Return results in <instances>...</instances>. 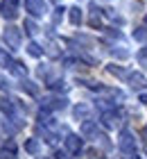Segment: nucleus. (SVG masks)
<instances>
[{"instance_id":"f257e3e1","label":"nucleus","mask_w":147,"mask_h":159,"mask_svg":"<svg viewBox=\"0 0 147 159\" xmlns=\"http://www.w3.org/2000/svg\"><path fill=\"white\" fill-rule=\"evenodd\" d=\"M2 39H5V43H7V48H11V50H18V48H20V41H23L20 30H18V27H14V25H7V27H5Z\"/></svg>"},{"instance_id":"f03ea898","label":"nucleus","mask_w":147,"mask_h":159,"mask_svg":"<svg viewBox=\"0 0 147 159\" xmlns=\"http://www.w3.org/2000/svg\"><path fill=\"white\" fill-rule=\"evenodd\" d=\"M120 150L124 155H134L136 152V139H134V134L129 132V129H122L120 132Z\"/></svg>"},{"instance_id":"7ed1b4c3","label":"nucleus","mask_w":147,"mask_h":159,"mask_svg":"<svg viewBox=\"0 0 147 159\" xmlns=\"http://www.w3.org/2000/svg\"><path fill=\"white\" fill-rule=\"evenodd\" d=\"M18 5H20V0H2L0 2V14L7 20H14L18 16Z\"/></svg>"},{"instance_id":"20e7f679","label":"nucleus","mask_w":147,"mask_h":159,"mask_svg":"<svg viewBox=\"0 0 147 159\" xmlns=\"http://www.w3.org/2000/svg\"><path fill=\"white\" fill-rule=\"evenodd\" d=\"M82 148H84V139H79L77 134H68L66 136V150H68L70 155H77Z\"/></svg>"},{"instance_id":"39448f33","label":"nucleus","mask_w":147,"mask_h":159,"mask_svg":"<svg viewBox=\"0 0 147 159\" xmlns=\"http://www.w3.org/2000/svg\"><path fill=\"white\" fill-rule=\"evenodd\" d=\"M25 9L32 16H43L45 14V2L43 0H25Z\"/></svg>"},{"instance_id":"423d86ee","label":"nucleus","mask_w":147,"mask_h":159,"mask_svg":"<svg viewBox=\"0 0 147 159\" xmlns=\"http://www.w3.org/2000/svg\"><path fill=\"white\" fill-rule=\"evenodd\" d=\"M82 134H84V136H93V139H106L104 134L97 132V125H95L93 120H84V123H82Z\"/></svg>"},{"instance_id":"0eeeda50","label":"nucleus","mask_w":147,"mask_h":159,"mask_svg":"<svg viewBox=\"0 0 147 159\" xmlns=\"http://www.w3.org/2000/svg\"><path fill=\"white\" fill-rule=\"evenodd\" d=\"M102 123H104V127H118L120 125V114L118 111H104L102 114Z\"/></svg>"},{"instance_id":"6e6552de","label":"nucleus","mask_w":147,"mask_h":159,"mask_svg":"<svg viewBox=\"0 0 147 159\" xmlns=\"http://www.w3.org/2000/svg\"><path fill=\"white\" fill-rule=\"evenodd\" d=\"M66 102H68L66 98H48V100H43V107L45 109H63Z\"/></svg>"},{"instance_id":"1a4fd4ad","label":"nucleus","mask_w":147,"mask_h":159,"mask_svg":"<svg viewBox=\"0 0 147 159\" xmlns=\"http://www.w3.org/2000/svg\"><path fill=\"white\" fill-rule=\"evenodd\" d=\"M127 80H129V84L134 86V89H143V86L147 84V80H145L141 73H129V77H127Z\"/></svg>"},{"instance_id":"9d476101","label":"nucleus","mask_w":147,"mask_h":159,"mask_svg":"<svg viewBox=\"0 0 147 159\" xmlns=\"http://www.w3.org/2000/svg\"><path fill=\"white\" fill-rule=\"evenodd\" d=\"M68 11H70L68 16H70V23H72V25H79V23H82V9H79V7H70Z\"/></svg>"},{"instance_id":"9b49d317","label":"nucleus","mask_w":147,"mask_h":159,"mask_svg":"<svg viewBox=\"0 0 147 159\" xmlns=\"http://www.w3.org/2000/svg\"><path fill=\"white\" fill-rule=\"evenodd\" d=\"M20 86H23V91H27L29 96H36V93H39V86L34 82H29V80H25V77H23V82H20Z\"/></svg>"},{"instance_id":"f8f14e48","label":"nucleus","mask_w":147,"mask_h":159,"mask_svg":"<svg viewBox=\"0 0 147 159\" xmlns=\"http://www.w3.org/2000/svg\"><path fill=\"white\" fill-rule=\"evenodd\" d=\"M106 70H109L111 75H115V77H129V73H127V70H124V68H120V66H115V64H109V66H106Z\"/></svg>"},{"instance_id":"ddd939ff","label":"nucleus","mask_w":147,"mask_h":159,"mask_svg":"<svg viewBox=\"0 0 147 159\" xmlns=\"http://www.w3.org/2000/svg\"><path fill=\"white\" fill-rule=\"evenodd\" d=\"M0 66H2V68H9V70H11V66H14V59L5 52V50H0Z\"/></svg>"},{"instance_id":"4468645a","label":"nucleus","mask_w":147,"mask_h":159,"mask_svg":"<svg viewBox=\"0 0 147 159\" xmlns=\"http://www.w3.org/2000/svg\"><path fill=\"white\" fill-rule=\"evenodd\" d=\"M11 73H14V75H18V77H25V75H27V68H25L20 61H14V66H11Z\"/></svg>"},{"instance_id":"2eb2a0df","label":"nucleus","mask_w":147,"mask_h":159,"mask_svg":"<svg viewBox=\"0 0 147 159\" xmlns=\"http://www.w3.org/2000/svg\"><path fill=\"white\" fill-rule=\"evenodd\" d=\"M27 52L32 55V57H41V55H43V48L39 46V43H34V41H32V43L27 46Z\"/></svg>"},{"instance_id":"dca6fc26","label":"nucleus","mask_w":147,"mask_h":159,"mask_svg":"<svg viewBox=\"0 0 147 159\" xmlns=\"http://www.w3.org/2000/svg\"><path fill=\"white\" fill-rule=\"evenodd\" d=\"M25 150H27V152H39V141H36V139H27L25 141Z\"/></svg>"},{"instance_id":"f3484780","label":"nucleus","mask_w":147,"mask_h":159,"mask_svg":"<svg viewBox=\"0 0 147 159\" xmlns=\"http://www.w3.org/2000/svg\"><path fill=\"white\" fill-rule=\"evenodd\" d=\"M97 11H100V9H95V7H93V16H91V20H88V23H91V27H100V25H102Z\"/></svg>"},{"instance_id":"a211bd4d","label":"nucleus","mask_w":147,"mask_h":159,"mask_svg":"<svg viewBox=\"0 0 147 159\" xmlns=\"http://www.w3.org/2000/svg\"><path fill=\"white\" fill-rule=\"evenodd\" d=\"M48 86H50L52 91H66V84L61 82V80H54V82H50Z\"/></svg>"},{"instance_id":"6ab92c4d","label":"nucleus","mask_w":147,"mask_h":159,"mask_svg":"<svg viewBox=\"0 0 147 159\" xmlns=\"http://www.w3.org/2000/svg\"><path fill=\"white\" fill-rule=\"evenodd\" d=\"M75 116H77V118H86V116H88V109H86L84 105H79V107H75Z\"/></svg>"},{"instance_id":"aec40b11","label":"nucleus","mask_w":147,"mask_h":159,"mask_svg":"<svg viewBox=\"0 0 147 159\" xmlns=\"http://www.w3.org/2000/svg\"><path fill=\"white\" fill-rule=\"evenodd\" d=\"M54 159H70V152H68V150H57Z\"/></svg>"},{"instance_id":"412c9836","label":"nucleus","mask_w":147,"mask_h":159,"mask_svg":"<svg viewBox=\"0 0 147 159\" xmlns=\"http://www.w3.org/2000/svg\"><path fill=\"white\" fill-rule=\"evenodd\" d=\"M134 37H136L138 41H147V30H136Z\"/></svg>"},{"instance_id":"4be33fe9","label":"nucleus","mask_w":147,"mask_h":159,"mask_svg":"<svg viewBox=\"0 0 147 159\" xmlns=\"http://www.w3.org/2000/svg\"><path fill=\"white\" fill-rule=\"evenodd\" d=\"M25 30H27V34H34V32H36L34 20H25Z\"/></svg>"},{"instance_id":"5701e85b","label":"nucleus","mask_w":147,"mask_h":159,"mask_svg":"<svg viewBox=\"0 0 147 159\" xmlns=\"http://www.w3.org/2000/svg\"><path fill=\"white\" fill-rule=\"evenodd\" d=\"M141 102H145V105H147V93H141Z\"/></svg>"},{"instance_id":"b1692460","label":"nucleus","mask_w":147,"mask_h":159,"mask_svg":"<svg viewBox=\"0 0 147 159\" xmlns=\"http://www.w3.org/2000/svg\"><path fill=\"white\" fill-rule=\"evenodd\" d=\"M141 57H147V48H145V50H141Z\"/></svg>"},{"instance_id":"393cba45","label":"nucleus","mask_w":147,"mask_h":159,"mask_svg":"<svg viewBox=\"0 0 147 159\" xmlns=\"http://www.w3.org/2000/svg\"><path fill=\"white\" fill-rule=\"evenodd\" d=\"M0 141H2V134H0Z\"/></svg>"},{"instance_id":"a878e982","label":"nucleus","mask_w":147,"mask_h":159,"mask_svg":"<svg viewBox=\"0 0 147 159\" xmlns=\"http://www.w3.org/2000/svg\"><path fill=\"white\" fill-rule=\"evenodd\" d=\"M145 23H147V16H145Z\"/></svg>"},{"instance_id":"bb28decb","label":"nucleus","mask_w":147,"mask_h":159,"mask_svg":"<svg viewBox=\"0 0 147 159\" xmlns=\"http://www.w3.org/2000/svg\"><path fill=\"white\" fill-rule=\"evenodd\" d=\"M145 132H147V127H145Z\"/></svg>"},{"instance_id":"cd10ccee","label":"nucleus","mask_w":147,"mask_h":159,"mask_svg":"<svg viewBox=\"0 0 147 159\" xmlns=\"http://www.w3.org/2000/svg\"><path fill=\"white\" fill-rule=\"evenodd\" d=\"M134 159H136V157H134Z\"/></svg>"}]
</instances>
